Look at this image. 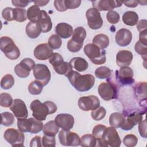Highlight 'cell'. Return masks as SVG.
Returning a JSON list of instances; mask_svg holds the SVG:
<instances>
[{
  "label": "cell",
  "instance_id": "6da1fadb",
  "mask_svg": "<svg viewBox=\"0 0 147 147\" xmlns=\"http://www.w3.org/2000/svg\"><path fill=\"white\" fill-rule=\"evenodd\" d=\"M71 85L78 91L86 92L94 86L95 78L91 74L81 75L78 72L72 71L67 76Z\"/></svg>",
  "mask_w": 147,
  "mask_h": 147
},
{
  "label": "cell",
  "instance_id": "83f0119b",
  "mask_svg": "<svg viewBox=\"0 0 147 147\" xmlns=\"http://www.w3.org/2000/svg\"><path fill=\"white\" fill-rule=\"evenodd\" d=\"M125 115L118 112L113 113L109 117L110 125L115 128L121 127L125 122Z\"/></svg>",
  "mask_w": 147,
  "mask_h": 147
},
{
  "label": "cell",
  "instance_id": "9f6ffc18",
  "mask_svg": "<svg viewBox=\"0 0 147 147\" xmlns=\"http://www.w3.org/2000/svg\"><path fill=\"white\" fill-rule=\"evenodd\" d=\"M42 146L41 142V137L38 136L34 137L30 141V147H41Z\"/></svg>",
  "mask_w": 147,
  "mask_h": 147
},
{
  "label": "cell",
  "instance_id": "f907efd6",
  "mask_svg": "<svg viewBox=\"0 0 147 147\" xmlns=\"http://www.w3.org/2000/svg\"><path fill=\"white\" fill-rule=\"evenodd\" d=\"M138 131L140 136L146 138L147 137V132H146V121L145 119L141 121L138 123Z\"/></svg>",
  "mask_w": 147,
  "mask_h": 147
},
{
  "label": "cell",
  "instance_id": "f1b7e54d",
  "mask_svg": "<svg viewBox=\"0 0 147 147\" xmlns=\"http://www.w3.org/2000/svg\"><path fill=\"white\" fill-rule=\"evenodd\" d=\"M87 33L85 29L82 26H78L74 30L71 39L78 44L83 45V41Z\"/></svg>",
  "mask_w": 147,
  "mask_h": 147
},
{
  "label": "cell",
  "instance_id": "4fadbf2b",
  "mask_svg": "<svg viewBox=\"0 0 147 147\" xmlns=\"http://www.w3.org/2000/svg\"><path fill=\"white\" fill-rule=\"evenodd\" d=\"M86 17L89 27L94 30L100 29L103 25V20L99 11L90 8L86 12Z\"/></svg>",
  "mask_w": 147,
  "mask_h": 147
},
{
  "label": "cell",
  "instance_id": "681fc988",
  "mask_svg": "<svg viewBox=\"0 0 147 147\" xmlns=\"http://www.w3.org/2000/svg\"><path fill=\"white\" fill-rule=\"evenodd\" d=\"M82 47L83 45L74 42L71 38L68 41L67 49L71 52H77L79 51Z\"/></svg>",
  "mask_w": 147,
  "mask_h": 147
},
{
  "label": "cell",
  "instance_id": "2e32d148",
  "mask_svg": "<svg viewBox=\"0 0 147 147\" xmlns=\"http://www.w3.org/2000/svg\"><path fill=\"white\" fill-rule=\"evenodd\" d=\"M125 115V122L121 126V129L124 130H130L142 120V112L134 111Z\"/></svg>",
  "mask_w": 147,
  "mask_h": 147
},
{
  "label": "cell",
  "instance_id": "d590c367",
  "mask_svg": "<svg viewBox=\"0 0 147 147\" xmlns=\"http://www.w3.org/2000/svg\"><path fill=\"white\" fill-rule=\"evenodd\" d=\"M111 74V69L106 66H101L97 68L95 71V76L100 79H108Z\"/></svg>",
  "mask_w": 147,
  "mask_h": 147
},
{
  "label": "cell",
  "instance_id": "f5cc1de1",
  "mask_svg": "<svg viewBox=\"0 0 147 147\" xmlns=\"http://www.w3.org/2000/svg\"><path fill=\"white\" fill-rule=\"evenodd\" d=\"M65 2L67 9H72L79 7L82 1L80 0H65Z\"/></svg>",
  "mask_w": 147,
  "mask_h": 147
},
{
  "label": "cell",
  "instance_id": "cb8c5ba5",
  "mask_svg": "<svg viewBox=\"0 0 147 147\" xmlns=\"http://www.w3.org/2000/svg\"><path fill=\"white\" fill-rule=\"evenodd\" d=\"M55 32L60 37L67 38L72 34L73 28L71 25L67 23L60 22L56 26Z\"/></svg>",
  "mask_w": 147,
  "mask_h": 147
},
{
  "label": "cell",
  "instance_id": "f35d334b",
  "mask_svg": "<svg viewBox=\"0 0 147 147\" xmlns=\"http://www.w3.org/2000/svg\"><path fill=\"white\" fill-rule=\"evenodd\" d=\"M14 84V79L10 74H6L3 76L1 80V87L4 90L11 88Z\"/></svg>",
  "mask_w": 147,
  "mask_h": 147
},
{
  "label": "cell",
  "instance_id": "bcb514c9",
  "mask_svg": "<svg viewBox=\"0 0 147 147\" xmlns=\"http://www.w3.org/2000/svg\"><path fill=\"white\" fill-rule=\"evenodd\" d=\"M106 18L109 22H110V24H115L119 22L120 16L116 11L110 10L109 11V12L107 13Z\"/></svg>",
  "mask_w": 147,
  "mask_h": 147
},
{
  "label": "cell",
  "instance_id": "7bdbcfd3",
  "mask_svg": "<svg viewBox=\"0 0 147 147\" xmlns=\"http://www.w3.org/2000/svg\"><path fill=\"white\" fill-rule=\"evenodd\" d=\"M13 102L11 96L8 93H1L0 95V105L3 107H9Z\"/></svg>",
  "mask_w": 147,
  "mask_h": 147
},
{
  "label": "cell",
  "instance_id": "44dd1931",
  "mask_svg": "<svg viewBox=\"0 0 147 147\" xmlns=\"http://www.w3.org/2000/svg\"><path fill=\"white\" fill-rule=\"evenodd\" d=\"M115 39L117 44L121 47L129 45L132 40V33L127 29L122 28L117 32Z\"/></svg>",
  "mask_w": 147,
  "mask_h": 147
},
{
  "label": "cell",
  "instance_id": "d6a6232c",
  "mask_svg": "<svg viewBox=\"0 0 147 147\" xmlns=\"http://www.w3.org/2000/svg\"><path fill=\"white\" fill-rule=\"evenodd\" d=\"M59 128L55 121H50L44 125L42 131L44 135L55 137L59 131Z\"/></svg>",
  "mask_w": 147,
  "mask_h": 147
},
{
  "label": "cell",
  "instance_id": "52a82bcc",
  "mask_svg": "<svg viewBox=\"0 0 147 147\" xmlns=\"http://www.w3.org/2000/svg\"><path fill=\"white\" fill-rule=\"evenodd\" d=\"M24 132L14 128H9L5 131V140L11 146H24L25 136Z\"/></svg>",
  "mask_w": 147,
  "mask_h": 147
},
{
  "label": "cell",
  "instance_id": "4316f807",
  "mask_svg": "<svg viewBox=\"0 0 147 147\" xmlns=\"http://www.w3.org/2000/svg\"><path fill=\"white\" fill-rule=\"evenodd\" d=\"M69 64L72 67L78 72H84L88 67L87 61L83 57H75L71 59Z\"/></svg>",
  "mask_w": 147,
  "mask_h": 147
},
{
  "label": "cell",
  "instance_id": "7402d4cb",
  "mask_svg": "<svg viewBox=\"0 0 147 147\" xmlns=\"http://www.w3.org/2000/svg\"><path fill=\"white\" fill-rule=\"evenodd\" d=\"M132 53L127 50L119 51L116 55V63L118 67L129 66L133 60Z\"/></svg>",
  "mask_w": 147,
  "mask_h": 147
},
{
  "label": "cell",
  "instance_id": "6f0895ef",
  "mask_svg": "<svg viewBox=\"0 0 147 147\" xmlns=\"http://www.w3.org/2000/svg\"><path fill=\"white\" fill-rule=\"evenodd\" d=\"M137 25V29L139 32H141L144 30L146 29L147 28V21L146 20H140Z\"/></svg>",
  "mask_w": 147,
  "mask_h": 147
},
{
  "label": "cell",
  "instance_id": "91938a15",
  "mask_svg": "<svg viewBox=\"0 0 147 147\" xmlns=\"http://www.w3.org/2000/svg\"><path fill=\"white\" fill-rule=\"evenodd\" d=\"M124 5L129 7H135L138 4V1H123L122 2Z\"/></svg>",
  "mask_w": 147,
  "mask_h": 147
},
{
  "label": "cell",
  "instance_id": "94428289",
  "mask_svg": "<svg viewBox=\"0 0 147 147\" xmlns=\"http://www.w3.org/2000/svg\"><path fill=\"white\" fill-rule=\"evenodd\" d=\"M34 3V5L38 6H43L46 5L47 3H49V1H42V0H37L33 1Z\"/></svg>",
  "mask_w": 147,
  "mask_h": 147
},
{
  "label": "cell",
  "instance_id": "e0dca14e",
  "mask_svg": "<svg viewBox=\"0 0 147 147\" xmlns=\"http://www.w3.org/2000/svg\"><path fill=\"white\" fill-rule=\"evenodd\" d=\"M10 109L17 119L26 118L28 116V111L26 105L20 99H14Z\"/></svg>",
  "mask_w": 147,
  "mask_h": 147
},
{
  "label": "cell",
  "instance_id": "11a10c76",
  "mask_svg": "<svg viewBox=\"0 0 147 147\" xmlns=\"http://www.w3.org/2000/svg\"><path fill=\"white\" fill-rule=\"evenodd\" d=\"M44 103L47 106V107L48 108V110H49V114H53L57 111V107L56 105L54 102H53L52 101L48 100V101L44 102Z\"/></svg>",
  "mask_w": 147,
  "mask_h": 147
},
{
  "label": "cell",
  "instance_id": "8fae6325",
  "mask_svg": "<svg viewBox=\"0 0 147 147\" xmlns=\"http://www.w3.org/2000/svg\"><path fill=\"white\" fill-rule=\"evenodd\" d=\"M35 62L30 58H25L14 67L16 74L20 78H25L28 77L31 70L35 66Z\"/></svg>",
  "mask_w": 147,
  "mask_h": 147
},
{
  "label": "cell",
  "instance_id": "30bf717a",
  "mask_svg": "<svg viewBox=\"0 0 147 147\" xmlns=\"http://www.w3.org/2000/svg\"><path fill=\"white\" fill-rule=\"evenodd\" d=\"M59 140L60 144L64 146H77L80 145L79 136L70 130H61L59 133Z\"/></svg>",
  "mask_w": 147,
  "mask_h": 147
},
{
  "label": "cell",
  "instance_id": "74e56055",
  "mask_svg": "<svg viewBox=\"0 0 147 147\" xmlns=\"http://www.w3.org/2000/svg\"><path fill=\"white\" fill-rule=\"evenodd\" d=\"M14 20L22 22L26 20L27 18V11L23 8H14Z\"/></svg>",
  "mask_w": 147,
  "mask_h": 147
},
{
  "label": "cell",
  "instance_id": "7c38bea8",
  "mask_svg": "<svg viewBox=\"0 0 147 147\" xmlns=\"http://www.w3.org/2000/svg\"><path fill=\"white\" fill-rule=\"evenodd\" d=\"M79 108L85 111L94 110L100 106V100L95 95H88L80 97L78 100Z\"/></svg>",
  "mask_w": 147,
  "mask_h": 147
},
{
  "label": "cell",
  "instance_id": "ee69618b",
  "mask_svg": "<svg viewBox=\"0 0 147 147\" xmlns=\"http://www.w3.org/2000/svg\"><path fill=\"white\" fill-rule=\"evenodd\" d=\"M138 142L137 137L132 134L126 135L123 139V144L127 147H134Z\"/></svg>",
  "mask_w": 147,
  "mask_h": 147
},
{
  "label": "cell",
  "instance_id": "836d02e7",
  "mask_svg": "<svg viewBox=\"0 0 147 147\" xmlns=\"http://www.w3.org/2000/svg\"><path fill=\"white\" fill-rule=\"evenodd\" d=\"M96 142V139L92 134H84L80 138V145L83 147H94Z\"/></svg>",
  "mask_w": 147,
  "mask_h": 147
},
{
  "label": "cell",
  "instance_id": "816d5d0a",
  "mask_svg": "<svg viewBox=\"0 0 147 147\" xmlns=\"http://www.w3.org/2000/svg\"><path fill=\"white\" fill-rule=\"evenodd\" d=\"M54 6L59 11H64L67 10L65 0H56L53 2Z\"/></svg>",
  "mask_w": 147,
  "mask_h": 147
},
{
  "label": "cell",
  "instance_id": "f6af8a7d",
  "mask_svg": "<svg viewBox=\"0 0 147 147\" xmlns=\"http://www.w3.org/2000/svg\"><path fill=\"white\" fill-rule=\"evenodd\" d=\"M134 49L136 52L141 55L142 57L145 60L147 55V45H144L138 41L135 44Z\"/></svg>",
  "mask_w": 147,
  "mask_h": 147
},
{
  "label": "cell",
  "instance_id": "7dc6e473",
  "mask_svg": "<svg viewBox=\"0 0 147 147\" xmlns=\"http://www.w3.org/2000/svg\"><path fill=\"white\" fill-rule=\"evenodd\" d=\"M13 8L7 7L3 9L2 11V16L3 18L7 21L14 20V11Z\"/></svg>",
  "mask_w": 147,
  "mask_h": 147
},
{
  "label": "cell",
  "instance_id": "277c9868",
  "mask_svg": "<svg viewBox=\"0 0 147 147\" xmlns=\"http://www.w3.org/2000/svg\"><path fill=\"white\" fill-rule=\"evenodd\" d=\"M17 127L22 132L37 134L42 130L43 123L34 118L18 119Z\"/></svg>",
  "mask_w": 147,
  "mask_h": 147
},
{
  "label": "cell",
  "instance_id": "ac0fdd59",
  "mask_svg": "<svg viewBox=\"0 0 147 147\" xmlns=\"http://www.w3.org/2000/svg\"><path fill=\"white\" fill-rule=\"evenodd\" d=\"M55 122L56 125L63 130H70L74 125L75 120L72 115L62 113L57 115L55 119Z\"/></svg>",
  "mask_w": 147,
  "mask_h": 147
},
{
  "label": "cell",
  "instance_id": "c3c4849f",
  "mask_svg": "<svg viewBox=\"0 0 147 147\" xmlns=\"http://www.w3.org/2000/svg\"><path fill=\"white\" fill-rule=\"evenodd\" d=\"M42 145L43 146H55L56 139L55 137L44 135L42 138Z\"/></svg>",
  "mask_w": 147,
  "mask_h": 147
},
{
  "label": "cell",
  "instance_id": "9a60e30c",
  "mask_svg": "<svg viewBox=\"0 0 147 147\" xmlns=\"http://www.w3.org/2000/svg\"><path fill=\"white\" fill-rule=\"evenodd\" d=\"M133 75V71L129 66L121 67L119 70L116 71L117 79L123 85L131 84L134 82Z\"/></svg>",
  "mask_w": 147,
  "mask_h": 147
},
{
  "label": "cell",
  "instance_id": "9c48e42d",
  "mask_svg": "<svg viewBox=\"0 0 147 147\" xmlns=\"http://www.w3.org/2000/svg\"><path fill=\"white\" fill-rule=\"evenodd\" d=\"M30 108L32 111L33 117L41 121H45L47 115L49 114L47 106L44 103H41L38 99L33 100L30 105Z\"/></svg>",
  "mask_w": 147,
  "mask_h": 147
},
{
  "label": "cell",
  "instance_id": "4dcf8cb0",
  "mask_svg": "<svg viewBox=\"0 0 147 147\" xmlns=\"http://www.w3.org/2000/svg\"><path fill=\"white\" fill-rule=\"evenodd\" d=\"M134 93L136 98L141 101H146V82H141L134 86Z\"/></svg>",
  "mask_w": 147,
  "mask_h": 147
},
{
  "label": "cell",
  "instance_id": "8d00e7d4",
  "mask_svg": "<svg viewBox=\"0 0 147 147\" xmlns=\"http://www.w3.org/2000/svg\"><path fill=\"white\" fill-rule=\"evenodd\" d=\"M43 86L37 80H34L30 83L28 86V91L30 94L36 95L40 94L43 89Z\"/></svg>",
  "mask_w": 147,
  "mask_h": 147
},
{
  "label": "cell",
  "instance_id": "5bb4252c",
  "mask_svg": "<svg viewBox=\"0 0 147 147\" xmlns=\"http://www.w3.org/2000/svg\"><path fill=\"white\" fill-rule=\"evenodd\" d=\"M103 139L107 145L111 147H119L121 145V140L116 129L114 127H106L103 134Z\"/></svg>",
  "mask_w": 147,
  "mask_h": 147
},
{
  "label": "cell",
  "instance_id": "60d3db41",
  "mask_svg": "<svg viewBox=\"0 0 147 147\" xmlns=\"http://www.w3.org/2000/svg\"><path fill=\"white\" fill-rule=\"evenodd\" d=\"M48 44L52 49H57L61 47L62 41L61 37H60L57 34H53L49 37Z\"/></svg>",
  "mask_w": 147,
  "mask_h": 147
},
{
  "label": "cell",
  "instance_id": "ba28073f",
  "mask_svg": "<svg viewBox=\"0 0 147 147\" xmlns=\"http://www.w3.org/2000/svg\"><path fill=\"white\" fill-rule=\"evenodd\" d=\"M33 75L36 80L39 82L43 86H46L49 82L51 74L48 67L43 64H37L33 69Z\"/></svg>",
  "mask_w": 147,
  "mask_h": 147
},
{
  "label": "cell",
  "instance_id": "5b68a950",
  "mask_svg": "<svg viewBox=\"0 0 147 147\" xmlns=\"http://www.w3.org/2000/svg\"><path fill=\"white\" fill-rule=\"evenodd\" d=\"M49 62L54 70L59 75H63L67 77L72 71L73 68L69 63L64 61L63 57L58 53H53L49 59Z\"/></svg>",
  "mask_w": 147,
  "mask_h": 147
},
{
  "label": "cell",
  "instance_id": "db71d44e",
  "mask_svg": "<svg viewBox=\"0 0 147 147\" xmlns=\"http://www.w3.org/2000/svg\"><path fill=\"white\" fill-rule=\"evenodd\" d=\"M31 2L32 1H26V0H12L11 1V3L13 5L19 8L26 7L28 5V3Z\"/></svg>",
  "mask_w": 147,
  "mask_h": 147
},
{
  "label": "cell",
  "instance_id": "ffe728a7",
  "mask_svg": "<svg viewBox=\"0 0 147 147\" xmlns=\"http://www.w3.org/2000/svg\"><path fill=\"white\" fill-rule=\"evenodd\" d=\"M34 56L39 60H45L49 59L52 54L53 49L47 43H42L37 45L34 49Z\"/></svg>",
  "mask_w": 147,
  "mask_h": 147
},
{
  "label": "cell",
  "instance_id": "ab89813d",
  "mask_svg": "<svg viewBox=\"0 0 147 147\" xmlns=\"http://www.w3.org/2000/svg\"><path fill=\"white\" fill-rule=\"evenodd\" d=\"M1 124L5 126H9L13 124L14 122V115L12 113L5 111L1 114Z\"/></svg>",
  "mask_w": 147,
  "mask_h": 147
},
{
  "label": "cell",
  "instance_id": "1f68e13d",
  "mask_svg": "<svg viewBox=\"0 0 147 147\" xmlns=\"http://www.w3.org/2000/svg\"><path fill=\"white\" fill-rule=\"evenodd\" d=\"M92 44L98 47L101 49H104L109 45V37L105 34H98L94 36Z\"/></svg>",
  "mask_w": 147,
  "mask_h": 147
},
{
  "label": "cell",
  "instance_id": "d4e9b609",
  "mask_svg": "<svg viewBox=\"0 0 147 147\" xmlns=\"http://www.w3.org/2000/svg\"><path fill=\"white\" fill-rule=\"evenodd\" d=\"M106 126L101 124L96 125L93 128L92 133V135L96 139V142L98 143V145L103 147L108 146L103 139V134Z\"/></svg>",
  "mask_w": 147,
  "mask_h": 147
},
{
  "label": "cell",
  "instance_id": "3957f363",
  "mask_svg": "<svg viewBox=\"0 0 147 147\" xmlns=\"http://www.w3.org/2000/svg\"><path fill=\"white\" fill-rule=\"evenodd\" d=\"M0 48L6 57L10 60H16L20 56V51L16 44L9 37L3 36L0 38Z\"/></svg>",
  "mask_w": 147,
  "mask_h": 147
},
{
  "label": "cell",
  "instance_id": "e575fe53",
  "mask_svg": "<svg viewBox=\"0 0 147 147\" xmlns=\"http://www.w3.org/2000/svg\"><path fill=\"white\" fill-rule=\"evenodd\" d=\"M40 11L41 10L38 6L34 5L30 6L27 10L28 19L32 22H38Z\"/></svg>",
  "mask_w": 147,
  "mask_h": 147
},
{
  "label": "cell",
  "instance_id": "7a4b0ae2",
  "mask_svg": "<svg viewBox=\"0 0 147 147\" xmlns=\"http://www.w3.org/2000/svg\"><path fill=\"white\" fill-rule=\"evenodd\" d=\"M83 50L86 55L94 64L100 65L106 62V57L105 51L100 49L95 44L91 43L87 44L84 47Z\"/></svg>",
  "mask_w": 147,
  "mask_h": 147
},
{
  "label": "cell",
  "instance_id": "603a6c76",
  "mask_svg": "<svg viewBox=\"0 0 147 147\" xmlns=\"http://www.w3.org/2000/svg\"><path fill=\"white\" fill-rule=\"evenodd\" d=\"M37 22L40 25L42 33H47L52 29V23L51 17L45 10H41Z\"/></svg>",
  "mask_w": 147,
  "mask_h": 147
},
{
  "label": "cell",
  "instance_id": "680465c9",
  "mask_svg": "<svg viewBox=\"0 0 147 147\" xmlns=\"http://www.w3.org/2000/svg\"><path fill=\"white\" fill-rule=\"evenodd\" d=\"M139 41L142 44L147 45L146 40V29L140 32L139 35Z\"/></svg>",
  "mask_w": 147,
  "mask_h": 147
},
{
  "label": "cell",
  "instance_id": "f546056e",
  "mask_svg": "<svg viewBox=\"0 0 147 147\" xmlns=\"http://www.w3.org/2000/svg\"><path fill=\"white\" fill-rule=\"evenodd\" d=\"M122 21L126 25L134 26L138 22V16L134 11H127L122 16Z\"/></svg>",
  "mask_w": 147,
  "mask_h": 147
},
{
  "label": "cell",
  "instance_id": "b9f144b4",
  "mask_svg": "<svg viewBox=\"0 0 147 147\" xmlns=\"http://www.w3.org/2000/svg\"><path fill=\"white\" fill-rule=\"evenodd\" d=\"M106 114V110L102 106H99L96 109L91 110V116L92 118L95 121L102 120L103 118H104Z\"/></svg>",
  "mask_w": 147,
  "mask_h": 147
},
{
  "label": "cell",
  "instance_id": "d6986e66",
  "mask_svg": "<svg viewBox=\"0 0 147 147\" xmlns=\"http://www.w3.org/2000/svg\"><path fill=\"white\" fill-rule=\"evenodd\" d=\"M93 8L98 11H110L122 6V2L113 0H100L92 2Z\"/></svg>",
  "mask_w": 147,
  "mask_h": 147
},
{
  "label": "cell",
  "instance_id": "484cf974",
  "mask_svg": "<svg viewBox=\"0 0 147 147\" xmlns=\"http://www.w3.org/2000/svg\"><path fill=\"white\" fill-rule=\"evenodd\" d=\"M26 34L30 38L38 37L42 32L40 25L37 22L30 21L26 26Z\"/></svg>",
  "mask_w": 147,
  "mask_h": 147
},
{
  "label": "cell",
  "instance_id": "8992f818",
  "mask_svg": "<svg viewBox=\"0 0 147 147\" xmlns=\"http://www.w3.org/2000/svg\"><path fill=\"white\" fill-rule=\"evenodd\" d=\"M98 92L101 98L106 101L116 99L118 96L117 86L110 82L101 83L98 86Z\"/></svg>",
  "mask_w": 147,
  "mask_h": 147
}]
</instances>
